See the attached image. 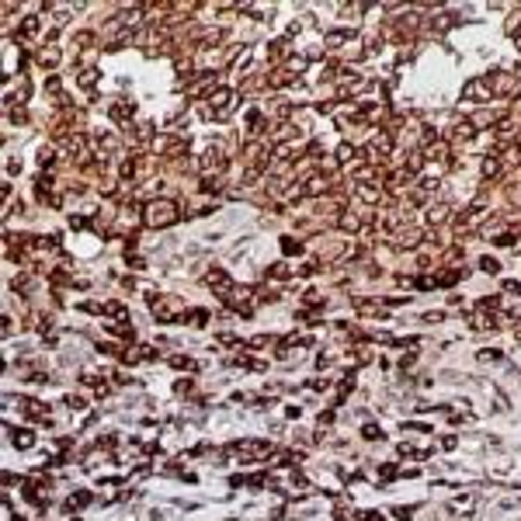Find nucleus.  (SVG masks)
Segmentation results:
<instances>
[{"instance_id": "nucleus-1", "label": "nucleus", "mask_w": 521, "mask_h": 521, "mask_svg": "<svg viewBox=\"0 0 521 521\" xmlns=\"http://www.w3.org/2000/svg\"><path fill=\"white\" fill-rule=\"evenodd\" d=\"M174 219H177V205H174L171 198H156V202H150V205L143 209V223H146V226H153V230L171 226Z\"/></svg>"}, {"instance_id": "nucleus-2", "label": "nucleus", "mask_w": 521, "mask_h": 521, "mask_svg": "<svg viewBox=\"0 0 521 521\" xmlns=\"http://www.w3.org/2000/svg\"><path fill=\"white\" fill-rule=\"evenodd\" d=\"M150 303H153V316L160 320V323H171V320L181 316V303H177L174 295H167V299H156V295H153Z\"/></svg>"}, {"instance_id": "nucleus-3", "label": "nucleus", "mask_w": 521, "mask_h": 521, "mask_svg": "<svg viewBox=\"0 0 521 521\" xmlns=\"http://www.w3.org/2000/svg\"><path fill=\"white\" fill-rule=\"evenodd\" d=\"M462 97H473V101H490V97H493V87H490V80H486V77H476V80H469V84H465Z\"/></svg>"}, {"instance_id": "nucleus-4", "label": "nucleus", "mask_w": 521, "mask_h": 521, "mask_svg": "<svg viewBox=\"0 0 521 521\" xmlns=\"http://www.w3.org/2000/svg\"><path fill=\"white\" fill-rule=\"evenodd\" d=\"M205 285H209V289H212V292H223V295H226V292L233 289L230 275H226V271H223V268H212V271H209V278H205Z\"/></svg>"}, {"instance_id": "nucleus-5", "label": "nucleus", "mask_w": 521, "mask_h": 521, "mask_svg": "<svg viewBox=\"0 0 521 521\" xmlns=\"http://www.w3.org/2000/svg\"><path fill=\"white\" fill-rule=\"evenodd\" d=\"M462 275H465V271L448 268L445 275H434V278H438V285H442V289H452V285H459V282H462Z\"/></svg>"}, {"instance_id": "nucleus-6", "label": "nucleus", "mask_w": 521, "mask_h": 521, "mask_svg": "<svg viewBox=\"0 0 521 521\" xmlns=\"http://www.w3.org/2000/svg\"><path fill=\"white\" fill-rule=\"evenodd\" d=\"M417 243H421V233H417V230L396 233V247H400V251H406V247H417Z\"/></svg>"}, {"instance_id": "nucleus-7", "label": "nucleus", "mask_w": 521, "mask_h": 521, "mask_svg": "<svg viewBox=\"0 0 521 521\" xmlns=\"http://www.w3.org/2000/svg\"><path fill=\"white\" fill-rule=\"evenodd\" d=\"M7 431H11V442L18 448H32V431L28 427H7Z\"/></svg>"}, {"instance_id": "nucleus-8", "label": "nucleus", "mask_w": 521, "mask_h": 521, "mask_svg": "<svg viewBox=\"0 0 521 521\" xmlns=\"http://www.w3.org/2000/svg\"><path fill=\"white\" fill-rule=\"evenodd\" d=\"M132 112H135V108H132V104H129V101H115V104L108 108V115L115 118V122H125V118L132 115Z\"/></svg>"}, {"instance_id": "nucleus-9", "label": "nucleus", "mask_w": 521, "mask_h": 521, "mask_svg": "<svg viewBox=\"0 0 521 521\" xmlns=\"http://www.w3.org/2000/svg\"><path fill=\"white\" fill-rule=\"evenodd\" d=\"M285 49H289V39H275V42H268V59H271V63H278V59L285 56Z\"/></svg>"}, {"instance_id": "nucleus-10", "label": "nucleus", "mask_w": 521, "mask_h": 521, "mask_svg": "<svg viewBox=\"0 0 521 521\" xmlns=\"http://www.w3.org/2000/svg\"><path fill=\"white\" fill-rule=\"evenodd\" d=\"M39 63H42V66H56V63H59V49H56V45H42Z\"/></svg>"}, {"instance_id": "nucleus-11", "label": "nucleus", "mask_w": 521, "mask_h": 521, "mask_svg": "<svg viewBox=\"0 0 521 521\" xmlns=\"http://www.w3.org/2000/svg\"><path fill=\"white\" fill-rule=\"evenodd\" d=\"M424 156L427 160H445V156H448V143H427Z\"/></svg>"}, {"instance_id": "nucleus-12", "label": "nucleus", "mask_w": 521, "mask_h": 521, "mask_svg": "<svg viewBox=\"0 0 521 521\" xmlns=\"http://www.w3.org/2000/svg\"><path fill=\"white\" fill-rule=\"evenodd\" d=\"M87 504H91V493H87V490H77V493L66 501V511H77V507H87Z\"/></svg>"}, {"instance_id": "nucleus-13", "label": "nucleus", "mask_w": 521, "mask_h": 521, "mask_svg": "<svg viewBox=\"0 0 521 521\" xmlns=\"http://www.w3.org/2000/svg\"><path fill=\"white\" fill-rule=\"evenodd\" d=\"M184 320L195 323V327H205V323H209V313H205V309H191V313H184Z\"/></svg>"}, {"instance_id": "nucleus-14", "label": "nucleus", "mask_w": 521, "mask_h": 521, "mask_svg": "<svg viewBox=\"0 0 521 521\" xmlns=\"http://www.w3.org/2000/svg\"><path fill=\"white\" fill-rule=\"evenodd\" d=\"M344 233H358L362 230V223H358V215H341V223H337Z\"/></svg>"}, {"instance_id": "nucleus-15", "label": "nucleus", "mask_w": 521, "mask_h": 521, "mask_svg": "<svg viewBox=\"0 0 521 521\" xmlns=\"http://www.w3.org/2000/svg\"><path fill=\"white\" fill-rule=\"evenodd\" d=\"M285 70H289V73H303V70H306V56H289L285 59Z\"/></svg>"}, {"instance_id": "nucleus-16", "label": "nucleus", "mask_w": 521, "mask_h": 521, "mask_svg": "<svg viewBox=\"0 0 521 521\" xmlns=\"http://www.w3.org/2000/svg\"><path fill=\"white\" fill-rule=\"evenodd\" d=\"M282 251L289 254V257H292V254H303V243H299L295 236H282Z\"/></svg>"}, {"instance_id": "nucleus-17", "label": "nucleus", "mask_w": 521, "mask_h": 521, "mask_svg": "<svg viewBox=\"0 0 521 521\" xmlns=\"http://www.w3.org/2000/svg\"><path fill=\"white\" fill-rule=\"evenodd\" d=\"M362 438H365V442H379V438H382V427H379V424H365V427H362Z\"/></svg>"}, {"instance_id": "nucleus-18", "label": "nucleus", "mask_w": 521, "mask_h": 521, "mask_svg": "<svg viewBox=\"0 0 521 521\" xmlns=\"http://www.w3.org/2000/svg\"><path fill=\"white\" fill-rule=\"evenodd\" d=\"M292 271H289V264H271L268 268V278H278V282H285Z\"/></svg>"}, {"instance_id": "nucleus-19", "label": "nucleus", "mask_w": 521, "mask_h": 521, "mask_svg": "<svg viewBox=\"0 0 521 521\" xmlns=\"http://www.w3.org/2000/svg\"><path fill=\"white\" fill-rule=\"evenodd\" d=\"M104 313H108V316H118V320H122V316H125V303H115V299H112V303H104Z\"/></svg>"}, {"instance_id": "nucleus-20", "label": "nucleus", "mask_w": 521, "mask_h": 521, "mask_svg": "<svg viewBox=\"0 0 521 521\" xmlns=\"http://www.w3.org/2000/svg\"><path fill=\"white\" fill-rule=\"evenodd\" d=\"M427 219H431V223H445V219H448V205H434V209L427 212Z\"/></svg>"}, {"instance_id": "nucleus-21", "label": "nucleus", "mask_w": 521, "mask_h": 521, "mask_svg": "<svg viewBox=\"0 0 521 521\" xmlns=\"http://www.w3.org/2000/svg\"><path fill=\"white\" fill-rule=\"evenodd\" d=\"M347 39H351V32H330V35H327V45L334 49V45H344Z\"/></svg>"}, {"instance_id": "nucleus-22", "label": "nucleus", "mask_w": 521, "mask_h": 521, "mask_svg": "<svg viewBox=\"0 0 521 521\" xmlns=\"http://www.w3.org/2000/svg\"><path fill=\"white\" fill-rule=\"evenodd\" d=\"M480 268L486 271V275H497V271H501V264H497V257H483V261H480Z\"/></svg>"}, {"instance_id": "nucleus-23", "label": "nucleus", "mask_w": 521, "mask_h": 521, "mask_svg": "<svg viewBox=\"0 0 521 521\" xmlns=\"http://www.w3.org/2000/svg\"><path fill=\"white\" fill-rule=\"evenodd\" d=\"M94 80H97L94 70H84V73H80V87H87V91H91V87H94Z\"/></svg>"}, {"instance_id": "nucleus-24", "label": "nucleus", "mask_w": 521, "mask_h": 521, "mask_svg": "<svg viewBox=\"0 0 521 521\" xmlns=\"http://www.w3.org/2000/svg\"><path fill=\"white\" fill-rule=\"evenodd\" d=\"M171 365H174V368H195V362H191V358H181V354H177V358H171Z\"/></svg>"}, {"instance_id": "nucleus-25", "label": "nucleus", "mask_w": 521, "mask_h": 521, "mask_svg": "<svg viewBox=\"0 0 521 521\" xmlns=\"http://www.w3.org/2000/svg\"><path fill=\"white\" fill-rule=\"evenodd\" d=\"M393 514H396V518H414V507H393Z\"/></svg>"}, {"instance_id": "nucleus-26", "label": "nucleus", "mask_w": 521, "mask_h": 521, "mask_svg": "<svg viewBox=\"0 0 521 521\" xmlns=\"http://www.w3.org/2000/svg\"><path fill=\"white\" fill-rule=\"evenodd\" d=\"M504 292H511V295H521V282H504Z\"/></svg>"}, {"instance_id": "nucleus-27", "label": "nucleus", "mask_w": 521, "mask_h": 521, "mask_svg": "<svg viewBox=\"0 0 521 521\" xmlns=\"http://www.w3.org/2000/svg\"><path fill=\"white\" fill-rule=\"evenodd\" d=\"M424 320H427V323H442V320H445V313H427Z\"/></svg>"}, {"instance_id": "nucleus-28", "label": "nucleus", "mask_w": 521, "mask_h": 521, "mask_svg": "<svg viewBox=\"0 0 521 521\" xmlns=\"http://www.w3.org/2000/svg\"><path fill=\"white\" fill-rule=\"evenodd\" d=\"M358 521H379V514H375V511H365V514H362Z\"/></svg>"}, {"instance_id": "nucleus-29", "label": "nucleus", "mask_w": 521, "mask_h": 521, "mask_svg": "<svg viewBox=\"0 0 521 521\" xmlns=\"http://www.w3.org/2000/svg\"><path fill=\"white\" fill-rule=\"evenodd\" d=\"M518 49H521V35H518Z\"/></svg>"}]
</instances>
